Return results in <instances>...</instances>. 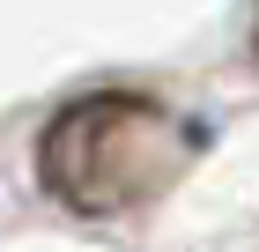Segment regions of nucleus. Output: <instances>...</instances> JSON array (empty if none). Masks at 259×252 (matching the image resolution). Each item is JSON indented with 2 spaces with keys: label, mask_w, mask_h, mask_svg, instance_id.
I'll return each instance as SVG.
<instances>
[{
  "label": "nucleus",
  "mask_w": 259,
  "mask_h": 252,
  "mask_svg": "<svg viewBox=\"0 0 259 252\" xmlns=\"http://www.w3.org/2000/svg\"><path fill=\"white\" fill-rule=\"evenodd\" d=\"M200 156V126L178 119L148 89H89L60 104L52 126L37 134V178L67 215L89 223H119L148 208L163 186Z\"/></svg>",
  "instance_id": "f257e3e1"
},
{
  "label": "nucleus",
  "mask_w": 259,
  "mask_h": 252,
  "mask_svg": "<svg viewBox=\"0 0 259 252\" xmlns=\"http://www.w3.org/2000/svg\"><path fill=\"white\" fill-rule=\"evenodd\" d=\"M252 59H259V22H252Z\"/></svg>",
  "instance_id": "f03ea898"
}]
</instances>
